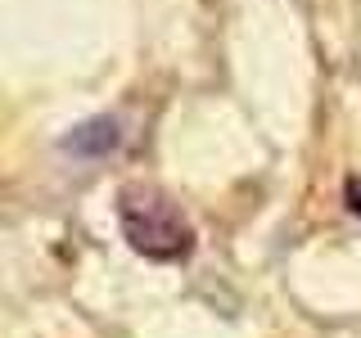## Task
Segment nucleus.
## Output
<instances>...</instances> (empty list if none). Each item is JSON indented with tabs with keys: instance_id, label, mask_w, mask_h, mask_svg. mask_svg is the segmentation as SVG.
<instances>
[{
	"instance_id": "obj_1",
	"label": "nucleus",
	"mask_w": 361,
	"mask_h": 338,
	"mask_svg": "<svg viewBox=\"0 0 361 338\" xmlns=\"http://www.w3.org/2000/svg\"><path fill=\"white\" fill-rule=\"evenodd\" d=\"M118 225L127 234L131 253L149 257V262H185L195 253V225L185 212L149 180H127L118 189Z\"/></svg>"
},
{
	"instance_id": "obj_2",
	"label": "nucleus",
	"mask_w": 361,
	"mask_h": 338,
	"mask_svg": "<svg viewBox=\"0 0 361 338\" xmlns=\"http://www.w3.org/2000/svg\"><path fill=\"white\" fill-rule=\"evenodd\" d=\"M118 144H122V127H118V118L99 113V118L77 122V127L59 140V149H63V154H73V158H109L113 149H118Z\"/></svg>"
},
{
	"instance_id": "obj_3",
	"label": "nucleus",
	"mask_w": 361,
	"mask_h": 338,
	"mask_svg": "<svg viewBox=\"0 0 361 338\" xmlns=\"http://www.w3.org/2000/svg\"><path fill=\"white\" fill-rule=\"evenodd\" d=\"M343 194H348V208H353L357 217H361V180H357V176H353V180L343 185Z\"/></svg>"
}]
</instances>
